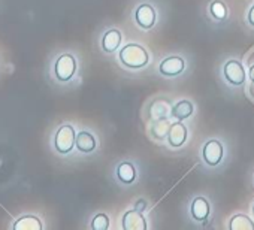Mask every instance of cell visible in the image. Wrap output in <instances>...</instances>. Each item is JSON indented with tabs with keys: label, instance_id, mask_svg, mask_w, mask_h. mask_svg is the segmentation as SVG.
I'll return each mask as SVG.
<instances>
[{
	"label": "cell",
	"instance_id": "obj_4",
	"mask_svg": "<svg viewBox=\"0 0 254 230\" xmlns=\"http://www.w3.org/2000/svg\"><path fill=\"white\" fill-rule=\"evenodd\" d=\"M135 23L142 29V30H150L156 26L157 21V12L150 3H141L135 9Z\"/></svg>",
	"mask_w": 254,
	"mask_h": 230
},
{
	"label": "cell",
	"instance_id": "obj_8",
	"mask_svg": "<svg viewBox=\"0 0 254 230\" xmlns=\"http://www.w3.org/2000/svg\"><path fill=\"white\" fill-rule=\"evenodd\" d=\"M184 67H186V61H184L183 57H180V56H171V57H166L159 64V72L163 76L174 78V76L181 75L184 72Z\"/></svg>",
	"mask_w": 254,
	"mask_h": 230
},
{
	"label": "cell",
	"instance_id": "obj_18",
	"mask_svg": "<svg viewBox=\"0 0 254 230\" xmlns=\"http://www.w3.org/2000/svg\"><path fill=\"white\" fill-rule=\"evenodd\" d=\"M229 227L232 230H254V223L253 220L245 215V214H236L230 218Z\"/></svg>",
	"mask_w": 254,
	"mask_h": 230
},
{
	"label": "cell",
	"instance_id": "obj_1",
	"mask_svg": "<svg viewBox=\"0 0 254 230\" xmlns=\"http://www.w3.org/2000/svg\"><path fill=\"white\" fill-rule=\"evenodd\" d=\"M120 63L127 69H142L148 64V51L139 44H127L118 51Z\"/></svg>",
	"mask_w": 254,
	"mask_h": 230
},
{
	"label": "cell",
	"instance_id": "obj_14",
	"mask_svg": "<svg viewBox=\"0 0 254 230\" xmlns=\"http://www.w3.org/2000/svg\"><path fill=\"white\" fill-rule=\"evenodd\" d=\"M193 112H194V106L190 100H180L175 106H172L171 115L180 121H184L191 117Z\"/></svg>",
	"mask_w": 254,
	"mask_h": 230
},
{
	"label": "cell",
	"instance_id": "obj_6",
	"mask_svg": "<svg viewBox=\"0 0 254 230\" xmlns=\"http://www.w3.org/2000/svg\"><path fill=\"white\" fill-rule=\"evenodd\" d=\"M224 148L223 144L217 139H209L202 148V159L208 166H218L223 160Z\"/></svg>",
	"mask_w": 254,
	"mask_h": 230
},
{
	"label": "cell",
	"instance_id": "obj_3",
	"mask_svg": "<svg viewBox=\"0 0 254 230\" xmlns=\"http://www.w3.org/2000/svg\"><path fill=\"white\" fill-rule=\"evenodd\" d=\"M76 141V133L73 130V127L70 124H64L62 126L54 138V147L60 154H67L72 151L73 145Z\"/></svg>",
	"mask_w": 254,
	"mask_h": 230
},
{
	"label": "cell",
	"instance_id": "obj_23",
	"mask_svg": "<svg viewBox=\"0 0 254 230\" xmlns=\"http://www.w3.org/2000/svg\"><path fill=\"white\" fill-rule=\"evenodd\" d=\"M248 76H250V79H251V82L254 84V64L250 67V72H248Z\"/></svg>",
	"mask_w": 254,
	"mask_h": 230
},
{
	"label": "cell",
	"instance_id": "obj_11",
	"mask_svg": "<svg viewBox=\"0 0 254 230\" xmlns=\"http://www.w3.org/2000/svg\"><path fill=\"white\" fill-rule=\"evenodd\" d=\"M123 41V35L120 30L117 29H109L108 32H105L103 38H102V50L105 53H114L120 48Z\"/></svg>",
	"mask_w": 254,
	"mask_h": 230
},
{
	"label": "cell",
	"instance_id": "obj_15",
	"mask_svg": "<svg viewBox=\"0 0 254 230\" xmlns=\"http://www.w3.org/2000/svg\"><path fill=\"white\" fill-rule=\"evenodd\" d=\"M75 147L81 153H91V151L96 150V139L90 132H79L76 135Z\"/></svg>",
	"mask_w": 254,
	"mask_h": 230
},
{
	"label": "cell",
	"instance_id": "obj_17",
	"mask_svg": "<svg viewBox=\"0 0 254 230\" xmlns=\"http://www.w3.org/2000/svg\"><path fill=\"white\" fill-rule=\"evenodd\" d=\"M42 223L35 215H26L14 223V230H41Z\"/></svg>",
	"mask_w": 254,
	"mask_h": 230
},
{
	"label": "cell",
	"instance_id": "obj_16",
	"mask_svg": "<svg viewBox=\"0 0 254 230\" xmlns=\"http://www.w3.org/2000/svg\"><path fill=\"white\" fill-rule=\"evenodd\" d=\"M171 121L169 118H162V120H156L154 124L151 126L150 132L153 135L154 139L157 141H163V139H168V133H169V129H171Z\"/></svg>",
	"mask_w": 254,
	"mask_h": 230
},
{
	"label": "cell",
	"instance_id": "obj_2",
	"mask_svg": "<svg viewBox=\"0 0 254 230\" xmlns=\"http://www.w3.org/2000/svg\"><path fill=\"white\" fill-rule=\"evenodd\" d=\"M76 72V60L72 54H62L54 66L56 78L62 82H67L73 78Z\"/></svg>",
	"mask_w": 254,
	"mask_h": 230
},
{
	"label": "cell",
	"instance_id": "obj_10",
	"mask_svg": "<svg viewBox=\"0 0 254 230\" xmlns=\"http://www.w3.org/2000/svg\"><path fill=\"white\" fill-rule=\"evenodd\" d=\"M209 212H211V206H209V202L205 197L197 196V197H194L191 200L190 214L196 221H206V218L209 217Z\"/></svg>",
	"mask_w": 254,
	"mask_h": 230
},
{
	"label": "cell",
	"instance_id": "obj_21",
	"mask_svg": "<svg viewBox=\"0 0 254 230\" xmlns=\"http://www.w3.org/2000/svg\"><path fill=\"white\" fill-rule=\"evenodd\" d=\"M133 208L138 209V211H141V212H144V211L147 209V200H145V199H138Z\"/></svg>",
	"mask_w": 254,
	"mask_h": 230
},
{
	"label": "cell",
	"instance_id": "obj_5",
	"mask_svg": "<svg viewBox=\"0 0 254 230\" xmlns=\"http://www.w3.org/2000/svg\"><path fill=\"white\" fill-rule=\"evenodd\" d=\"M223 75L224 79L233 87H241L245 82V69L238 60H227L223 67Z\"/></svg>",
	"mask_w": 254,
	"mask_h": 230
},
{
	"label": "cell",
	"instance_id": "obj_22",
	"mask_svg": "<svg viewBox=\"0 0 254 230\" xmlns=\"http://www.w3.org/2000/svg\"><path fill=\"white\" fill-rule=\"evenodd\" d=\"M247 20H248V24H250L251 27H254V5L250 8L248 15H247Z\"/></svg>",
	"mask_w": 254,
	"mask_h": 230
},
{
	"label": "cell",
	"instance_id": "obj_20",
	"mask_svg": "<svg viewBox=\"0 0 254 230\" xmlns=\"http://www.w3.org/2000/svg\"><path fill=\"white\" fill-rule=\"evenodd\" d=\"M108 227H109V217L103 212L96 214L91 221V229L93 230H106Z\"/></svg>",
	"mask_w": 254,
	"mask_h": 230
},
{
	"label": "cell",
	"instance_id": "obj_9",
	"mask_svg": "<svg viewBox=\"0 0 254 230\" xmlns=\"http://www.w3.org/2000/svg\"><path fill=\"white\" fill-rule=\"evenodd\" d=\"M187 127L183 121L178 120V123H172L169 133H168V144L172 148H180L184 145V142L187 141Z\"/></svg>",
	"mask_w": 254,
	"mask_h": 230
},
{
	"label": "cell",
	"instance_id": "obj_7",
	"mask_svg": "<svg viewBox=\"0 0 254 230\" xmlns=\"http://www.w3.org/2000/svg\"><path fill=\"white\" fill-rule=\"evenodd\" d=\"M121 227L124 230H147V220L138 209L126 211L121 218Z\"/></svg>",
	"mask_w": 254,
	"mask_h": 230
},
{
	"label": "cell",
	"instance_id": "obj_24",
	"mask_svg": "<svg viewBox=\"0 0 254 230\" xmlns=\"http://www.w3.org/2000/svg\"><path fill=\"white\" fill-rule=\"evenodd\" d=\"M253 215H254V205H253Z\"/></svg>",
	"mask_w": 254,
	"mask_h": 230
},
{
	"label": "cell",
	"instance_id": "obj_12",
	"mask_svg": "<svg viewBox=\"0 0 254 230\" xmlns=\"http://www.w3.org/2000/svg\"><path fill=\"white\" fill-rule=\"evenodd\" d=\"M169 111H172L171 100L168 99H157L150 105V118L151 120H162L169 117Z\"/></svg>",
	"mask_w": 254,
	"mask_h": 230
},
{
	"label": "cell",
	"instance_id": "obj_13",
	"mask_svg": "<svg viewBox=\"0 0 254 230\" xmlns=\"http://www.w3.org/2000/svg\"><path fill=\"white\" fill-rule=\"evenodd\" d=\"M117 178L120 182L129 185L136 179V168L130 162H121L117 166Z\"/></svg>",
	"mask_w": 254,
	"mask_h": 230
},
{
	"label": "cell",
	"instance_id": "obj_19",
	"mask_svg": "<svg viewBox=\"0 0 254 230\" xmlns=\"http://www.w3.org/2000/svg\"><path fill=\"white\" fill-rule=\"evenodd\" d=\"M209 14L212 15L214 20L221 21L227 15V8H226V5L221 2V0H214V2L209 5Z\"/></svg>",
	"mask_w": 254,
	"mask_h": 230
}]
</instances>
